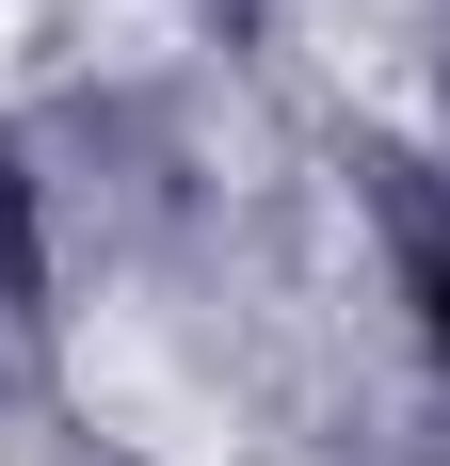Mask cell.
<instances>
[{"label": "cell", "mask_w": 450, "mask_h": 466, "mask_svg": "<svg viewBox=\"0 0 450 466\" xmlns=\"http://www.w3.org/2000/svg\"><path fill=\"white\" fill-rule=\"evenodd\" d=\"M418 289H435V354H450V258H435V274H418Z\"/></svg>", "instance_id": "cell-1"}]
</instances>
